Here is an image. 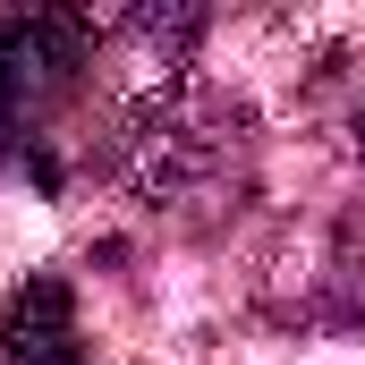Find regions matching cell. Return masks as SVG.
<instances>
[{
    "label": "cell",
    "mask_w": 365,
    "mask_h": 365,
    "mask_svg": "<svg viewBox=\"0 0 365 365\" xmlns=\"http://www.w3.org/2000/svg\"><path fill=\"white\" fill-rule=\"evenodd\" d=\"M102 26L77 9H9L0 17V153H26L34 128L86 86Z\"/></svg>",
    "instance_id": "6da1fadb"
},
{
    "label": "cell",
    "mask_w": 365,
    "mask_h": 365,
    "mask_svg": "<svg viewBox=\"0 0 365 365\" xmlns=\"http://www.w3.org/2000/svg\"><path fill=\"white\" fill-rule=\"evenodd\" d=\"M0 365H77V289L60 272H26L0 306Z\"/></svg>",
    "instance_id": "7a4b0ae2"
},
{
    "label": "cell",
    "mask_w": 365,
    "mask_h": 365,
    "mask_svg": "<svg viewBox=\"0 0 365 365\" xmlns=\"http://www.w3.org/2000/svg\"><path fill=\"white\" fill-rule=\"evenodd\" d=\"M357 145H365V110H357Z\"/></svg>",
    "instance_id": "3957f363"
}]
</instances>
